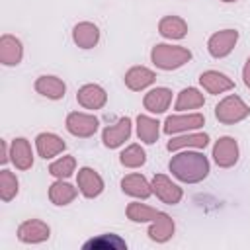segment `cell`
<instances>
[{
	"label": "cell",
	"mask_w": 250,
	"mask_h": 250,
	"mask_svg": "<svg viewBox=\"0 0 250 250\" xmlns=\"http://www.w3.org/2000/svg\"><path fill=\"white\" fill-rule=\"evenodd\" d=\"M150 186H152V193L166 205H178L184 197V189L176 182H172V178H168L166 174H154Z\"/></svg>",
	"instance_id": "cell-8"
},
{
	"label": "cell",
	"mask_w": 250,
	"mask_h": 250,
	"mask_svg": "<svg viewBox=\"0 0 250 250\" xmlns=\"http://www.w3.org/2000/svg\"><path fill=\"white\" fill-rule=\"evenodd\" d=\"M242 82H244V86L250 90V57L246 59V62H244V66H242Z\"/></svg>",
	"instance_id": "cell-34"
},
{
	"label": "cell",
	"mask_w": 250,
	"mask_h": 250,
	"mask_svg": "<svg viewBox=\"0 0 250 250\" xmlns=\"http://www.w3.org/2000/svg\"><path fill=\"white\" fill-rule=\"evenodd\" d=\"M119 162L123 168H141L146 162V152L139 143H131L121 150Z\"/></svg>",
	"instance_id": "cell-29"
},
{
	"label": "cell",
	"mask_w": 250,
	"mask_h": 250,
	"mask_svg": "<svg viewBox=\"0 0 250 250\" xmlns=\"http://www.w3.org/2000/svg\"><path fill=\"white\" fill-rule=\"evenodd\" d=\"M250 115V105L236 94L225 96L217 105H215V117L223 125H234L244 121Z\"/></svg>",
	"instance_id": "cell-3"
},
{
	"label": "cell",
	"mask_w": 250,
	"mask_h": 250,
	"mask_svg": "<svg viewBox=\"0 0 250 250\" xmlns=\"http://www.w3.org/2000/svg\"><path fill=\"white\" fill-rule=\"evenodd\" d=\"M64 127L72 137L78 139H90L96 135L98 127H100V119L94 113H86V111H70L64 119Z\"/></svg>",
	"instance_id": "cell-5"
},
{
	"label": "cell",
	"mask_w": 250,
	"mask_h": 250,
	"mask_svg": "<svg viewBox=\"0 0 250 250\" xmlns=\"http://www.w3.org/2000/svg\"><path fill=\"white\" fill-rule=\"evenodd\" d=\"M76 172V158L72 154H62L49 164V174L57 180H66Z\"/></svg>",
	"instance_id": "cell-30"
},
{
	"label": "cell",
	"mask_w": 250,
	"mask_h": 250,
	"mask_svg": "<svg viewBox=\"0 0 250 250\" xmlns=\"http://www.w3.org/2000/svg\"><path fill=\"white\" fill-rule=\"evenodd\" d=\"M168 170L182 184H199L209 176L211 164L199 148H184L170 158Z\"/></svg>",
	"instance_id": "cell-1"
},
{
	"label": "cell",
	"mask_w": 250,
	"mask_h": 250,
	"mask_svg": "<svg viewBox=\"0 0 250 250\" xmlns=\"http://www.w3.org/2000/svg\"><path fill=\"white\" fill-rule=\"evenodd\" d=\"M205 125V115L199 111H186V113H174L168 115L162 123V131L166 135H180V133H189L197 131Z\"/></svg>",
	"instance_id": "cell-4"
},
{
	"label": "cell",
	"mask_w": 250,
	"mask_h": 250,
	"mask_svg": "<svg viewBox=\"0 0 250 250\" xmlns=\"http://www.w3.org/2000/svg\"><path fill=\"white\" fill-rule=\"evenodd\" d=\"M238 43V31L232 27L219 29L207 39V51L213 59H225L232 53V49Z\"/></svg>",
	"instance_id": "cell-6"
},
{
	"label": "cell",
	"mask_w": 250,
	"mask_h": 250,
	"mask_svg": "<svg viewBox=\"0 0 250 250\" xmlns=\"http://www.w3.org/2000/svg\"><path fill=\"white\" fill-rule=\"evenodd\" d=\"M72 41L80 49H94L100 41V27L94 21H78L72 27Z\"/></svg>",
	"instance_id": "cell-23"
},
{
	"label": "cell",
	"mask_w": 250,
	"mask_h": 250,
	"mask_svg": "<svg viewBox=\"0 0 250 250\" xmlns=\"http://www.w3.org/2000/svg\"><path fill=\"white\" fill-rule=\"evenodd\" d=\"M135 125H137V137L141 143L145 145H154L160 137V121L150 117V115H145V113H139L135 117Z\"/></svg>",
	"instance_id": "cell-25"
},
{
	"label": "cell",
	"mask_w": 250,
	"mask_h": 250,
	"mask_svg": "<svg viewBox=\"0 0 250 250\" xmlns=\"http://www.w3.org/2000/svg\"><path fill=\"white\" fill-rule=\"evenodd\" d=\"M0 146H2L0 164L4 166V164H8V162H10V145H8V141H6V139H2V141H0Z\"/></svg>",
	"instance_id": "cell-33"
},
{
	"label": "cell",
	"mask_w": 250,
	"mask_h": 250,
	"mask_svg": "<svg viewBox=\"0 0 250 250\" xmlns=\"http://www.w3.org/2000/svg\"><path fill=\"white\" fill-rule=\"evenodd\" d=\"M131 133H133V121H131V117H121L113 125L104 127V131H102V143H104L105 148H119L121 145H125V141H129Z\"/></svg>",
	"instance_id": "cell-10"
},
{
	"label": "cell",
	"mask_w": 250,
	"mask_h": 250,
	"mask_svg": "<svg viewBox=\"0 0 250 250\" xmlns=\"http://www.w3.org/2000/svg\"><path fill=\"white\" fill-rule=\"evenodd\" d=\"M33 88H35L37 94H41L47 100H62L64 94H66L64 80L55 76V74H41V76H37Z\"/></svg>",
	"instance_id": "cell-20"
},
{
	"label": "cell",
	"mask_w": 250,
	"mask_h": 250,
	"mask_svg": "<svg viewBox=\"0 0 250 250\" xmlns=\"http://www.w3.org/2000/svg\"><path fill=\"white\" fill-rule=\"evenodd\" d=\"M20 191V182H18V176L8 170V168H2L0 170V199L4 203L12 201Z\"/></svg>",
	"instance_id": "cell-31"
},
{
	"label": "cell",
	"mask_w": 250,
	"mask_h": 250,
	"mask_svg": "<svg viewBox=\"0 0 250 250\" xmlns=\"http://www.w3.org/2000/svg\"><path fill=\"white\" fill-rule=\"evenodd\" d=\"M76 102L84 109H102L107 104V92L100 84H84L76 92Z\"/></svg>",
	"instance_id": "cell-14"
},
{
	"label": "cell",
	"mask_w": 250,
	"mask_h": 250,
	"mask_svg": "<svg viewBox=\"0 0 250 250\" xmlns=\"http://www.w3.org/2000/svg\"><path fill=\"white\" fill-rule=\"evenodd\" d=\"M76 186L80 189V193L86 197V199H96L98 195H102L105 184H104V178L90 166H82L78 168V174H76Z\"/></svg>",
	"instance_id": "cell-11"
},
{
	"label": "cell",
	"mask_w": 250,
	"mask_h": 250,
	"mask_svg": "<svg viewBox=\"0 0 250 250\" xmlns=\"http://www.w3.org/2000/svg\"><path fill=\"white\" fill-rule=\"evenodd\" d=\"M207 145H209V135L207 133L189 131V133H180V135L172 137L166 143V148L170 152H178V150H184V148H199V150H203Z\"/></svg>",
	"instance_id": "cell-22"
},
{
	"label": "cell",
	"mask_w": 250,
	"mask_h": 250,
	"mask_svg": "<svg viewBox=\"0 0 250 250\" xmlns=\"http://www.w3.org/2000/svg\"><path fill=\"white\" fill-rule=\"evenodd\" d=\"M174 232H176V223H174V219H172L168 213H164V211H158V213H156V217L150 221L148 230H146L148 238H150L152 242H156V244L168 242V240L174 236Z\"/></svg>",
	"instance_id": "cell-12"
},
{
	"label": "cell",
	"mask_w": 250,
	"mask_h": 250,
	"mask_svg": "<svg viewBox=\"0 0 250 250\" xmlns=\"http://www.w3.org/2000/svg\"><path fill=\"white\" fill-rule=\"evenodd\" d=\"M121 191L135 199H148L150 195H154L150 182L139 172H131L121 178Z\"/></svg>",
	"instance_id": "cell-15"
},
{
	"label": "cell",
	"mask_w": 250,
	"mask_h": 250,
	"mask_svg": "<svg viewBox=\"0 0 250 250\" xmlns=\"http://www.w3.org/2000/svg\"><path fill=\"white\" fill-rule=\"evenodd\" d=\"M158 33L164 39L180 41V39H184L188 35V23L180 16H164L158 21Z\"/></svg>",
	"instance_id": "cell-26"
},
{
	"label": "cell",
	"mask_w": 250,
	"mask_h": 250,
	"mask_svg": "<svg viewBox=\"0 0 250 250\" xmlns=\"http://www.w3.org/2000/svg\"><path fill=\"white\" fill-rule=\"evenodd\" d=\"M84 250H127V242L119 234L105 232L84 242Z\"/></svg>",
	"instance_id": "cell-28"
},
{
	"label": "cell",
	"mask_w": 250,
	"mask_h": 250,
	"mask_svg": "<svg viewBox=\"0 0 250 250\" xmlns=\"http://www.w3.org/2000/svg\"><path fill=\"white\" fill-rule=\"evenodd\" d=\"M199 86L207 92V94H213V96H219V94H225L229 90L234 88V80L229 78L225 72H219V70H205L199 74Z\"/></svg>",
	"instance_id": "cell-18"
},
{
	"label": "cell",
	"mask_w": 250,
	"mask_h": 250,
	"mask_svg": "<svg viewBox=\"0 0 250 250\" xmlns=\"http://www.w3.org/2000/svg\"><path fill=\"white\" fill-rule=\"evenodd\" d=\"M221 2H225V4H232V2H238V0H221Z\"/></svg>",
	"instance_id": "cell-35"
},
{
	"label": "cell",
	"mask_w": 250,
	"mask_h": 250,
	"mask_svg": "<svg viewBox=\"0 0 250 250\" xmlns=\"http://www.w3.org/2000/svg\"><path fill=\"white\" fill-rule=\"evenodd\" d=\"M213 160L219 168H232L236 162H238V156H240V148H238V143L234 137H219L213 145Z\"/></svg>",
	"instance_id": "cell-7"
},
{
	"label": "cell",
	"mask_w": 250,
	"mask_h": 250,
	"mask_svg": "<svg viewBox=\"0 0 250 250\" xmlns=\"http://www.w3.org/2000/svg\"><path fill=\"white\" fill-rule=\"evenodd\" d=\"M156 209L146 205V203H141V201H131L125 209V215L131 223H150L154 217H156Z\"/></svg>",
	"instance_id": "cell-32"
},
{
	"label": "cell",
	"mask_w": 250,
	"mask_h": 250,
	"mask_svg": "<svg viewBox=\"0 0 250 250\" xmlns=\"http://www.w3.org/2000/svg\"><path fill=\"white\" fill-rule=\"evenodd\" d=\"M154 80H156V72L148 66H143V64L131 66L123 76V82L131 92H143L148 86H152Z\"/></svg>",
	"instance_id": "cell-17"
},
{
	"label": "cell",
	"mask_w": 250,
	"mask_h": 250,
	"mask_svg": "<svg viewBox=\"0 0 250 250\" xmlns=\"http://www.w3.org/2000/svg\"><path fill=\"white\" fill-rule=\"evenodd\" d=\"M35 150L43 160H51V158H55L66 150V143L57 133L43 131L35 137Z\"/></svg>",
	"instance_id": "cell-13"
},
{
	"label": "cell",
	"mask_w": 250,
	"mask_h": 250,
	"mask_svg": "<svg viewBox=\"0 0 250 250\" xmlns=\"http://www.w3.org/2000/svg\"><path fill=\"white\" fill-rule=\"evenodd\" d=\"M10 162L18 168V170H29L33 166V150H31V143L25 137H16L10 143Z\"/></svg>",
	"instance_id": "cell-21"
},
{
	"label": "cell",
	"mask_w": 250,
	"mask_h": 250,
	"mask_svg": "<svg viewBox=\"0 0 250 250\" xmlns=\"http://www.w3.org/2000/svg\"><path fill=\"white\" fill-rule=\"evenodd\" d=\"M191 51L182 45H170V43H156L150 49V62L160 70H178L184 64L191 61Z\"/></svg>",
	"instance_id": "cell-2"
},
{
	"label": "cell",
	"mask_w": 250,
	"mask_h": 250,
	"mask_svg": "<svg viewBox=\"0 0 250 250\" xmlns=\"http://www.w3.org/2000/svg\"><path fill=\"white\" fill-rule=\"evenodd\" d=\"M16 234H18V240L23 244H41V242L49 240L51 227L41 219H27V221L20 223Z\"/></svg>",
	"instance_id": "cell-9"
},
{
	"label": "cell",
	"mask_w": 250,
	"mask_h": 250,
	"mask_svg": "<svg viewBox=\"0 0 250 250\" xmlns=\"http://www.w3.org/2000/svg\"><path fill=\"white\" fill-rule=\"evenodd\" d=\"M172 104V90L166 88V86H156V88H150L145 98H143V105L148 113H154V115H160V113H166L168 107Z\"/></svg>",
	"instance_id": "cell-19"
},
{
	"label": "cell",
	"mask_w": 250,
	"mask_h": 250,
	"mask_svg": "<svg viewBox=\"0 0 250 250\" xmlns=\"http://www.w3.org/2000/svg\"><path fill=\"white\" fill-rule=\"evenodd\" d=\"M203 104H205V96H203L197 88L188 86V88H184V90L178 92L176 102H174V109H176L178 113H186V111L203 107Z\"/></svg>",
	"instance_id": "cell-27"
},
{
	"label": "cell",
	"mask_w": 250,
	"mask_h": 250,
	"mask_svg": "<svg viewBox=\"0 0 250 250\" xmlns=\"http://www.w3.org/2000/svg\"><path fill=\"white\" fill-rule=\"evenodd\" d=\"M78 186H72L68 184L66 180H55L51 186H49V201L57 207H64V205H70L76 195H78Z\"/></svg>",
	"instance_id": "cell-24"
},
{
	"label": "cell",
	"mask_w": 250,
	"mask_h": 250,
	"mask_svg": "<svg viewBox=\"0 0 250 250\" xmlns=\"http://www.w3.org/2000/svg\"><path fill=\"white\" fill-rule=\"evenodd\" d=\"M23 59V45L12 33H2L0 37V62L4 66H18Z\"/></svg>",
	"instance_id": "cell-16"
}]
</instances>
